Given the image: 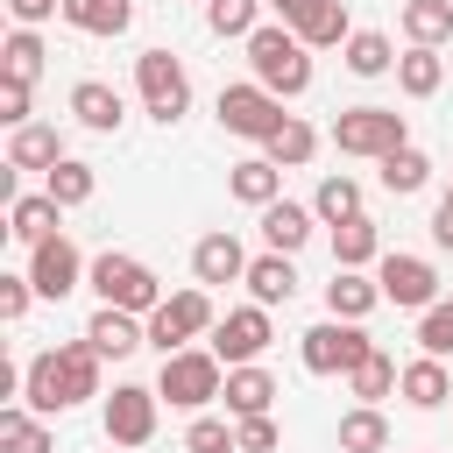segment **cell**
I'll return each instance as SVG.
<instances>
[{
	"label": "cell",
	"mask_w": 453,
	"mask_h": 453,
	"mask_svg": "<svg viewBox=\"0 0 453 453\" xmlns=\"http://www.w3.org/2000/svg\"><path fill=\"white\" fill-rule=\"evenodd\" d=\"M432 241H439V248H453V191H446V198H439V212H432Z\"/></svg>",
	"instance_id": "cell-46"
},
{
	"label": "cell",
	"mask_w": 453,
	"mask_h": 453,
	"mask_svg": "<svg viewBox=\"0 0 453 453\" xmlns=\"http://www.w3.org/2000/svg\"><path fill=\"white\" fill-rule=\"evenodd\" d=\"M57 7H64V0H7V14H14L21 28H35V21H50Z\"/></svg>",
	"instance_id": "cell-45"
},
{
	"label": "cell",
	"mask_w": 453,
	"mask_h": 453,
	"mask_svg": "<svg viewBox=\"0 0 453 453\" xmlns=\"http://www.w3.org/2000/svg\"><path fill=\"white\" fill-rule=\"evenodd\" d=\"M269 347V304H248V311H226L219 326H212V354L226 361V368H248L255 354Z\"/></svg>",
	"instance_id": "cell-11"
},
{
	"label": "cell",
	"mask_w": 453,
	"mask_h": 453,
	"mask_svg": "<svg viewBox=\"0 0 453 453\" xmlns=\"http://www.w3.org/2000/svg\"><path fill=\"white\" fill-rule=\"evenodd\" d=\"M418 347H425V354H439V361L453 354V304H432V311L418 319Z\"/></svg>",
	"instance_id": "cell-40"
},
{
	"label": "cell",
	"mask_w": 453,
	"mask_h": 453,
	"mask_svg": "<svg viewBox=\"0 0 453 453\" xmlns=\"http://www.w3.org/2000/svg\"><path fill=\"white\" fill-rule=\"evenodd\" d=\"M333 149L382 163L389 149H403V113H389V106H347V113L333 120Z\"/></svg>",
	"instance_id": "cell-6"
},
{
	"label": "cell",
	"mask_w": 453,
	"mask_h": 453,
	"mask_svg": "<svg viewBox=\"0 0 453 453\" xmlns=\"http://www.w3.org/2000/svg\"><path fill=\"white\" fill-rule=\"evenodd\" d=\"M28 290H35L28 276H0V319H21L28 311Z\"/></svg>",
	"instance_id": "cell-44"
},
{
	"label": "cell",
	"mask_w": 453,
	"mask_h": 453,
	"mask_svg": "<svg viewBox=\"0 0 453 453\" xmlns=\"http://www.w3.org/2000/svg\"><path fill=\"white\" fill-rule=\"evenodd\" d=\"M297 35H304V50H333V42H347L354 28H347V7H340V0H319V7L297 21Z\"/></svg>",
	"instance_id": "cell-31"
},
{
	"label": "cell",
	"mask_w": 453,
	"mask_h": 453,
	"mask_svg": "<svg viewBox=\"0 0 453 453\" xmlns=\"http://www.w3.org/2000/svg\"><path fill=\"white\" fill-rule=\"evenodd\" d=\"M375 283H382L389 304H411V311H432V297H439V269L425 255H382Z\"/></svg>",
	"instance_id": "cell-10"
},
{
	"label": "cell",
	"mask_w": 453,
	"mask_h": 453,
	"mask_svg": "<svg viewBox=\"0 0 453 453\" xmlns=\"http://www.w3.org/2000/svg\"><path fill=\"white\" fill-rule=\"evenodd\" d=\"M78 276H85V262H78V248H71L64 234H50V241H35V262H28V283H35L42 297H71V290H78Z\"/></svg>",
	"instance_id": "cell-13"
},
{
	"label": "cell",
	"mask_w": 453,
	"mask_h": 453,
	"mask_svg": "<svg viewBox=\"0 0 453 453\" xmlns=\"http://www.w3.org/2000/svg\"><path fill=\"white\" fill-rule=\"evenodd\" d=\"M425 177H432V163H425V156H418V149H411V142H403V149H389V156H382V184H389V191H396V198H411V191H425Z\"/></svg>",
	"instance_id": "cell-32"
},
{
	"label": "cell",
	"mask_w": 453,
	"mask_h": 453,
	"mask_svg": "<svg viewBox=\"0 0 453 453\" xmlns=\"http://www.w3.org/2000/svg\"><path fill=\"white\" fill-rule=\"evenodd\" d=\"M92 184H99V177H92V163H78V156H64V163L50 170V198H57V205H85Z\"/></svg>",
	"instance_id": "cell-36"
},
{
	"label": "cell",
	"mask_w": 453,
	"mask_h": 453,
	"mask_svg": "<svg viewBox=\"0 0 453 453\" xmlns=\"http://www.w3.org/2000/svg\"><path fill=\"white\" fill-rule=\"evenodd\" d=\"M248 64H255V85H269L276 99H297L311 85V57H304L297 28H255L248 35Z\"/></svg>",
	"instance_id": "cell-2"
},
{
	"label": "cell",
	"mask_w": 453,
	"mask_h": 453,
	"mask_svg": "<svg viewBox=\"0 0 453 453\" xmlns=\"http://www.w3.org/2000/svg\"><path fill=\"white\" fill-rule=\"evenodd\" d=\"M71 113H78L92 134H113V127L127 120V113H120V92H113V85H99V78H85V85L71 92Z\"/></svg>",
	"instance_id": "cell-20"
},
{
	"label": "cell",
	"mask_w": 453,
	"mask_h": 453,
	"mask_svg": "<svg viewBox=\"0 0 453 453\" xmlns=\"http://www.w3.org/2000/svg\"><path fill=\"white\" fill-rule=\"evenodd\" d=\"M262 149H269V163H290V170H297V163H311V149H319V134H311L304 120H283V127H276V134H269Z\"/></svg>",
	"instance_id": "cell-35"
},
{
	"label": "cell",
	"mask_w": 453,
	"mask_h": 453,
	"mask_svg": "<svg viewBox=\"0 0 453 453\" xmlns=\"http://www.w3.org/2000/svg\"><path fill=\"white\" fill-rule=\"evenodd\" d=\"M396 389H403V396H411L418 411H439V403L453 396V382H446V368H439V354H425V361H411Z\"/></svg>",
	"instance_id": "cell-26"
},
{
	"label": "cell",
	"mask_w": 453,
	"mask_h": 453,
	"mask_svg": "<svg viewBox=\"0 0 453 453\" xmlns=\"http://www.w3.org/2000/svg\"><path fill=\"white\" fill-rule=\"evenodd\" d=\"M347 71H354V78H382V71H389V35L354 28V35H347Z\"/></svg>",
	"instance_id": "cell-33"
},
{
	"label": "cell",
	"mask_w": 453,
	"mask_h": 453,
	"mask_svg": "<svg viewBox=\"0 0 453 453\" xmlns=\"http://www.w3.org/2000/svg\"><path fill=\"white\" fill-rule=\"evenodd\" d=\"M248 290H255V304H290L297 297V269H290V255H262V262H248Z\"/></svg>",
	"instance_id": "cell-21"
},
{
	"label": "cell",
	"mask_w": 453,
	"mask_h": 453,
	"mask_svg": "<svg viewBox=\"0 0 453 453\" xmlns=\"http://www.w3.org/2000/svg\"><path fill=\"white\" fill-rule=\"evenodd\" d=\"M219 389H226V375H219V354H198V347H177V354H163L156 396H170V403L198 411V403H212Z\"/></svg>",
	"instance_id": "cell-5"
},
{
	"label": "cell",
	"mask_w": 453,
	"mask_h": 453,
	"mask_svg": "<svg viewBox=\"0 0 453 453\" xmlns=\"http://www.w3.org/2000/svg\"><path fill=\"white\" fill-rule=\"evenodd\" d=\"M92 290H99V304H120V311H156L163 304V283L149 276V262L113 255V248L92 262Z\"/></svg>",
	"instance_id": "cell-3"
},
{
	"label": "cell",
	"mask_w": 453,
	"mask_h": 453,
	"mask_svg": "<svg viewBox=\"0 0 453 453\" xmlns=\"http://www.w3.org/2000/svg\"><path fill=\"white\" fill-rule=\"evenodd\" d=\"M85 340H92L99 354H113V361H120V354H134V347H149V333H142V326H134V311H120V304H99V311H92V326H85Z\"/></svg>",
	"instance_id": "cell-15"
},
{
	"label": "cell",
	"mask_w": 453,
	"mask_h": 453,
	"mask_svg": "<svg viewBox=\"0 0 453 453\" xmlns=\"http://www.w3.org/2000/svg\"><path fill=\"white\" fill-rule=\"evenodd\" d=\"M375 304H382V283H368L354 269H333V283H326V311L333 319H368Z\"/></svg>",
	"instance_id": "cell-19"
},
{
	"label": "cell",
	"mask_w": 453,
	"mask_h": 453,
	"mask_svg": "<svg viewBox=\"0 0 453 453\" xmlns=\"http://www.w3.org/2000/svg\"><path fill=\"white\" fill-rule=\"evenodd\" d=\"M134 85H142V99H149V113H156L163 127L191 106V78H184V64H177L170 50H142V57H134Z\"/></svg>",
	"instance_id": "cell-7"
},
{
	"label": "cell",
	"mask_w": 453,
	"mask_h": 453,
	"mask_svg": "<svg viewBox=\"0 0 453 453\" xmlns=\"http://www.w3.org/2000/svg\"><path fill=\"white\" fill-rule=\"evenodd\" d=\"M0 120H7V127H28V78H7V92H0Z\"/></svg>",
	"instance_id": "cell-42"
},
{
	"label": "cell",
	"mask_w": 453,
	"mask_h": 453,
	"mask_svg": "<svg viewBox=\"0 0 453 453\" xmlns=\"http://www.w3.org/2000/svg\"><path fill=\"white\" fill-rule=\"evenodd\" d=\"M262 241H269L276 255H297V248L311 241V212H304V205H290V198L262 205Z\"/></svg>",
	"instance_id": "cell-18"
},
{
	"label": "cell",
	"mask_w": 453,
	"mask_h": 453,
	"mask_svg": "<svg viewBox=\"0 0 453 453\" xmlns=\"http://www.w3.org/2000/svg\"><path fill=\"white\" fill-rule=\"evenodd\" d=\"M368 354H375V340L361 333V319H326V326L304 333V368L311 375H354Z\"/></svg>",
	"instance_id": "cell-4"
},
{
	"label": "cell",
	"mask_w": 453,
	"mask_h": 453,
	"mask_svg": "<svg viewBox=\"0 0 453 453\" xmlns=\"http://www.w3.org/2000/svg\"><path fill=\"white\" fill-rule=\"evenodd\" d=\"M269 7H276V14H283V28H297V21H304V14H311V7H319V0H269Z\"/></svg>",
	"instance_id": "cell-47"
},
{
	"label": "cell",
	"mask_w": 453,
	"mask_h": 453,
	"mask_svg": "<svg viewBox=\"0 0 453 453\" xmlns=\"http://www.w3.org/2000/svg\"><path fill=\"white\" fill-rule=\"evenodd\" d=\"M0 446H7V453H50V432H42V418H35V411L0 403Z\"/></svg>",
	"instance_id": "cell-30"
},
{
	"label": "cell",
	"mask_w": 453,
	"mask_h": 453,
	"mask_svg": "<svg viewBox=\"0 0 453 453\" xmlns=\"http://www.w3.org/2000/svg\"><path fill=\"white\" fill-rule=\"evenodd\" d=\"M347 382H354V396H368V403H375V396H389V389H396L403 375H396V361H389V354L375 347V354H368V361H361V368H354Z\"/></svg>",
	"instance_id": "cell-37"
},
{
	"label": "cell",
	"mask_w": 453,
	"mask_h": 453,
	"mask_svg": "<svg viewBox=\"0 0 453 453\" xmlns=\"http://www.w3.org/2000/svg\"><path fill=\"white\" fill-rule=\"evenodd\" d=\"M205 326H219L212 319V297L205 290H177V297H163L156 311H149V347H163V354H177L191 333H205Z\"/></svg>",
	"instance_id": "cell-9"
},
{
	"label": "cell",
	"mask_w": 453,
	"mask_h": 453,
	"mask_svg": "<svg viewBox=\"0 0 453 453\" xmlns=\"http://www.w3.org/2000/svg\"><path fill=\"white\" fill-rule=\"evenodd\" d=\"M234 198L241 205H276L283 198V163H269V156H248V163H234Z\"/></svg>",
	"instance_id": "cell-17"
},
{
	"label": "cell",
	"mask_w": 453,
	"mask_h": 453,
	"mask_svg": "<svg viewBox=\"0 0 453 453\" xmlns=\"http://www.w3.org/2000/svg\"><path fill=\"white\" fill-rule=\"evenodd\" d=\"M276 446V418L262 411V418H241V453H269Z\"/></svg>",
	"instance_id": "cell-43"
},
{
	"label": "cell",
	"mask_w": 453,
	"mask_h": 453,
	"mask_svg": "<svg viewBox=\"0 0 453 453\" xmlns=\"http://www.w3.org/2000/svg\"><path fill=\"white\" fill-rule=\"evenodd\" d=\"M64 21L85 35H120L134 21V0H64Z\"/></svg>",
	"instance_id": "cell-22"
},
{
	"label": "cell",
	"mask_w": 453,
	"mask_h": 453,
	"mask_svg": "<svg viewBox=\"0 0 453 453\" xmlns=\"http://www.w3.org/2000/svg\"><path fill=\"white\" fill-rule=\"evenodd\" d=\"M191 269H198V283H248V255L234 234H205L191 248Z\"/></svg>",
	"instance_id": "cell-14"
},
{
	"label": "cell",
	"mask_w": 453,
	"mask_h": 453,
	"mask_svg": "<svg viewBox=\"0 0 453 453\" xmlns=\"http://www.w3.org/2000/svg\"><path fill=\"white\" fill-rule=\"evenodd\" d=\"M382 446H389V425H382L375 403H361V411L340 418V453H382Z\"/></svg>",
	"instance_id": "cell-28"
},
{
	"label": "cell",
	"mask_w": 453,
	"mask_h": 453,
	"mask_svg": "<svg viewBox=\"0 0 453 453\" xmlns=\"http://www.w3.org/2000/svg\"><path fill=\"white\" fill-rule=\"evenodd\" d=\"M184 446H191V453H241V432H226L219 418H198V425L184 432Z\"/></svg>",
	"instance_id": "cell-41"
},
{
	"label": "cell",
	"mask_w": 453,
	"mask_h": 453,
	"mask_svg": "<svg viewBox=\"0 0 453 453\" xmlns=\"http://www.w3.org/2000/svg\"><path fill=\"white\" fill-rule=\"evenodd\" d=\"M311 212L333 219V226H340V219H361V184H354V177H326L319 198H311Z\"/></svg>",
	"instance_id": "cell-34"
},
{
	"label": "cell",
	"mask_w": 453,
	"mask_h": 453,
	"mask_svg": "<svg viewBox=\"0 0 453 453\" xmlns=\"http://www.w3.org/2000/svg\"><path fill=\"white\" fill-rule=\"evenodd\" d=\"M35 71H42V42H35V28H14L7 35V78H28L35 85Z\"/></svg>",
	"instance_id": "cell-39"
},
{
	"label": "cell",
	"mask_w": 453,
	"mask_h": 453,
	"mask_svg": "<svg viewBox=\"0 0 453 453\" xmlns=\"http://www.w3.org/2000/svg\"><path fill=\"white\" fill-rule=\"evenodd\" d=\"M255 7L262 0H205V21L212 35H255Z\"/></svg>",
	"instance_id": "cell-38"
},
{
	"label": "cell",
	"mask_w": 453,
	"mask_h": 453,
	"mask_svg": "<svg viewBox=\"0 0 453 453\" xmlns=\"http://www.w3.org/2000/svg\"><path fill=\"white\" fill-rule=\"evenodd\" d=\"M149 432H156V389L120 382V389L106 396V439H120V446H149Z\"/></svg>",
	"instance_id": "cell-12"
},
{
	"label": "cell",
	"mask_w": 453,
	"mask_h": 453,
	"mask_svg": "<svg viewBox=\"0 0 453 453\" xmlns=\"http://www.w3.org/2000/svg\"><path fill=\"white\" fill-rule=\"evenodd\" d=\"M7 163H14V170H57V163H64V142H57V127H14V149H7Z\"/></svg>",
	"instance_id": "cell-25"
},
{
	"label": "cell",
	"mask_w": 453,
	"mask_h": 453,
	"mask_svg": "<svg viewBox=\"0 0 453 453\" xmlns=\"http://www.w3.org/2000/svg\"><path fill=\"white\" fill-rule=\"evenodd\" d=\"M375 219H340L333 226V269H361V262H375Z\"/></svg>",
	"instance_id": "cell-27"
},
{
	"label": "cell",
	"mask_w": 453,
	"mask_h": 453,
	"mask_svg": "<svg viewBox=\"0 0 453 453\" xmlns=\"http://www.w3.org/2000/svg\"><path fill=\"white\" fill-rule=\"evenodd\" d=\"M403 35L411 42H446L453 35V0H403Z\"/></svg>",
	"instance_id": "cell-29"
},
{
	"label": "cell",
	"mask_w": 453,
	"mask_h": 453,
	"mask_svg": "<svg viewBox=\"0 0 453 453\" xmlns=\"http://www.w3.org/2000/svg\"><path fill=\"white\" fill-rule=\"evenodd\" d=\"M283 120H290V113H283V99H276L269 85H226V92H219V127H226V134L269 142Z\"/></svg>",
	"instance_id": "cell-8"
},
{
	"label": "cell",
	"mask_w": 453,
	"mask_h": 453,
	"mask_svg": "<svg viewBox=\"0 0 453 453\" xmlns=\"http://www.w3.org/2000/svg\"><path fill=\"white\" fill-rule=\"evenodd\" d=\"M57 212H64V205H57L50 191H42V198H14V205H7V234L35 248V241H50V234H57Z\"/></svg>",
	"instance_id": "cell-24"
},
{
	"label": "cell",
	"mask_w": 453,
	"mask_h": 453,
	"mask_svg": "<svg viewBox=\"0 0 453 453\" xmlns=\"http://www.w3.org/2000/svg\"><path fill=\"white\" fill-rule=\"evenodd\" d=\"M219 396H226L234 418H262V411L276 403V375L255 368V361H248V368H226V389H219Z\"/></svg>",
	"instance_id": "cell-16"
},
{
	"label": "cell",
	"mask_w": 453,
	"mask_h": 453,
	"mask_svg": "<svg viewBox=\"0 0 453 453\" xmlns=\"http://www.w3.org/2000/svg\"><path fill=\"white\" fill-rule=\"evenodd\" d=\"M439 78H446V64H439V50H432V42H411V50L396 57V85H403L411 99H432V92H439Z\"/></svg>",
	"instance_id": "cell-23"
},
{
	"label": "cell",
	"mask_w": 453,
	"mask_h": 453,
	"mask_svg": "<svg viewBox=\"0 0 453 453\" xmlns=\"http://www.w3.org/2000/svg\"><path fill=\"white\" fill-rule=\"evenodd\" d=\"M99 361H106V354H99L92 340H64V347L35 354V361H28V375H21L28 411H35V418H57V411H71V403L99 396Z\"/></svg>",
	"instance_id": "cell-1"
}]
</instances>
